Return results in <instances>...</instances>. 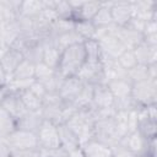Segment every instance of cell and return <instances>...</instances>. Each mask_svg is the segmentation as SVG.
<instances>
[{
  "mask_svg": "<svg viewBox=\"0 0 157 157\" xmlns=\"http://www.w3.org/2000/svg\"><path fill=\"white\" fill-rule=\"evenodd\" d=\"M23 59L25 58H23L22 53H20L18 50H16L13 48H7L0 59V66L2 67L5 74L11 78L12 74L15 72V70L17 69V66L21 64V61Z\"/></svg>",
  "mask_w": 157,
  "mask_h": 157,
  "instance_id": "9a60e30c",
  "label": "cell"
},
{
  "mask_svg": "<svg viewBox=\"0 0 157 157\" xmlns=\"http://www.w3.org/2000/svg\"><path fill=\"white\" fill-rule=\"evenodd\" d=\"M101 7L102 2L99 1H83L78 11L74 15V21H92Z\"/></svg>",
  "mask_w": 157,
  "mask_h": 157,
  "instance_id": "ffe728a7",
  "label": "cell"
},
{
  "mask_svg": "<svg viewBox=\"0 0 157 157\" xmlns=\"http://www.w3.org/2000/svg\"><path fill=\"white\" fill-rule=\"evenodd\" d=\"M93 139L108 145L109 147H114L120 142L121 139L117 131L114 117L107 119H99L94 121Z\"/></svg>",
  "mask_w": 157,
  "mask_h": 157,
  "instance_id": "5b68a950",
  "label": "cell"
},
{
  "mask_svg": "<svg viewBox=\"0 0 157 157\" xmlns=\"http://www.w3.org/2000/svg\"><path fill=\"white\" fill-rule=\"evenodd\" d=\"M43 54H44V48L39 42H37V43L29 45V48L23 54V58L36 65V64H39L43 61Z\"/></svg>",
  "mask_w": 157,
  "mask_h": 157,
  "instance_id": "4dcf8cb0",
  "label": "cell"
},
{
  "mask_svg": "<svg viewBox=\"0 0 157 157\" xmlns=\"http://www.w3.org/2000/svg\"><path fill=\"white\" fill-rule=\"evenodd\" d=\"M126 77L132 83L148 78L150 77L148 76V65H141V64L135 65L132 69H130L129 71H126Z\"/></svg>",
  "mask_w": 157,
  "mask_h": 157,
  "instance_id": "1f68e13d",
  "label": "cell"
},
{
  "mask_svg": "<svg viewBox=\"0 0 157 157\" xmlns=\"http://www.w3.org/2000/svg\"><path fill=\"white\" fill-rule=\"evenodd\" d=\"M93 86L90 83H85L80 94L75 99L74 104L76 105L77 109H88L92 103V96H93Z\"/></svg>",
  "mask_w": 157,
  "mask_h": 157,
  "instance_id": "cb8c5ba5",
  "label": "cell"
},
{
  "mask_svg": "<svg viewBox=\"0 0 157 157\" xmlns=\"http://www.w3.org/2000/svg\"><path fill=\"white\" fill-rule=\"evenodd\" d=\"M83 85L85 83L77 76L66 77L63 81V83L58 91V94L64 103H74L75 99L77 98V96L80 94Z\"/></svg>",
  "mask_w": 157,
  "mask_h": 157,
  "instance_id": "9c48e42d",
  "label": "cell"
},
{
  "mask_svg": "<svg viewBox=\"0 0 157 157\" xmlns=\"http://www.w3.org/2000/svg\"><path fill=\"white\" fill-rule=\"evenodd\" d=\"M36 134H37L39 148L49 150V148L60 147V140H59V132H58L56 124L49 120H43V123L40 124Z\"/></svg>",
  "mask_w": 157,
  "mask_h": 157,
  "instance_id": "52a82bcc",
  "label": "cell"
},
{
  "mask_svg": "<svg viewBox=\"0 0 157 157\" xmlns=\"http://www.w3.org/2000/svg\"><path fill=\"white\" fill-rule=\"evenodd\" d=\"M12 151L4 139H0V157H11Z\"/></svg>",
  "mask_w": 157,
  "mask_h": 157,
  "instance_id": "60d3db41",
  "label": "cell"
},
{
  "mask_svg": "<svg viewBox=\"0 0 157 157\" xmlns=\"http://www.w3.org/2000/svg\"><path fill=\"white\" fill-rule=\"evenodd\" d=\"M112 150H113V157H136L132 152H130L128 148H125L119 144L112 147Z\"/></svg>",
  "mask_w": 157,
  "mask_h": 157,
  "instance_id": "f35d334b",
  "label": "cell"
},
{
  "mask_svg": "<svg viewBox=\"0 0 157 157\" xmlns=\"http://www.w3.org/2000/svg\"><path fill=\"white\" fill-rule=\"evenodd\" d=\"M28 90H29L33 94H36L37 97H39L42 101H43V98L47 96V90H45V87L43 86L42 82H39V81H37V80H34V81L32 82V85L29 86Z\"/></svg>",
  "mask_w": 157,
  "mask_h": 157,
  "instance_id": "8d00e7d4",
  "label": "cell"
},
{
  "mask_svg": "<svg viewBox=\"0 0 157 157\" xmlns=\"http://www.w3.org/2000/svg\"><path fill=\"white\" fill-rule=\"evenodd\" d=\"M20 37V31L15 21L0 22V40L5 48H10Z\"/></svg>",
  "mask_w": 157,
  "mask_h": 157,
  "instance_id": "ac0fdd59",
  "label": "cell"
},
{
  "mask_svg": "<svg viewBox=\"0 0 157 157\" xmlns=\"http://www.w3.org/2000/svg\"><path fill=\"white\" fill-rule=\"evenodd\" d=\"M76 76L83 83H90V85L105 83L104 70H103V65L101 60H97V61L86 60Z\"/></svg>",
  "mask_w": 157,
  "mask_h": 157,
  "instance_id": "ba28073f",
  "label": "cell"
},
{
  "mask_svg": "<svg viewBox=\"0 0 157 157\" xmlns=\"http://www.w3.org/2000/svg\"><path fill=\"white\" fill-rule=\"evenodd\" d=\"M80 141V145L93 139L94 118L92 112L88 109H78L66 123H65Z\"/></svg>",
  "mask_w": 157,
  "mask_h": 157,
  "instance_id": "7a4b0ae2",
  "label": "cell"
},
{
  "mask_svg": "<svg viewBox=\"0 0 157 157\" xmlns=\"http://www.w3.org/2000/svg\"><path fill=\"white\" fill-rule=\"evenodd\" d=\"M0 49H7V48H5V47L2 45V43H1V40H0Z\"/></svg>",
  "mask_w": 157,
  "mask_h": 157,
  "instance_id": "ee69618b",
  "label": "cell"
},
{
  "mask_svg": "<svg viewBox=\"0 0 157 157\" xmlns=\"http://www.w3.org/2000/svg\"><path fill=\"white\" fill-rule=\"evenodd\" d=\"M131 98L137 108L156 104L157 101V82L155 78H146L132 83Z\"/></svg>",
  "mask_w": 157,
  "mask_h": 157,
  "instance_id": "3957f363",
  "label": "cell"
},
{
  "mask_svg": "<svg viewBox=\"0 0 157 157\" xmlns=\"http://www.w3.org/2000/svg\"><path fill=\"white\" fill-rule=\"evenodd\" d=\"M117 63L119 64V66L121 69H124L125 71H129L130 69H132L135 65H137V61H136V58H135V54L132 52V49H126L125 52H123L118 59H117Z\"/></svg>",
  "mask_w": 157,
  "mask_h": 157,
  "instance_id": "836d02e7",
  "label": "cell"
},
{
  "mask_svg": "<svg viewBox=\"0 0 157 157\" xmlns=\"http://www.w3.org/2000/svg\"><path fill=\"white\" fill-rule=\"evenodd\" d=\"M155 142L156 140L145 139L137 130L125 135L119 145L128 148L136 157L137 156H155Z\"/></svg>",
  "mask_w": 157,
  "mask_h": 157,
  "instance_id": "277c9868",
  "label": "cell"
},
{
  "mask_svg": "<svg viewBox=\"0 0 157 157\" xmlns=\"http://www.w3.org/2000/svg\"><path fill=\"white\" fill-rule=\"evenodd\" d=\"M44 9V1L29 0V1H21L20 5V15L34 18L37 17Z\"/></svg>",
  "mask_w": 157,
  "mask_h": 157,
  "instance_id": "603a6c76",
  "label": "cell"
},
{
  "mask_svg": "<svg viewBox=\"0 0 157 157\" xmlns=\"http://www.w3.org/2000/svg\"><path fill=\"white\" fill-rule=\"evenodd\" d=\"M110 13H112L113 23L117 25L118 27H124L134 16L132 2H129V1L113 2L110 7Z\"/></svg>",
  "mask_w": 157,
  "mask_h": 157,
  "instance_id": "30bf717a",
  "label": "cell"
},
{
  "mask_svg": "<svg viewBox=\"0 0 157 157\" xmlns=\"http://www.w3.org/2000/svg\"><path fill=\"white\" fill-rule=\"evenodd\" d=\"M114 104V97L108 88L107 83H98L93 86V96H92V103L91 109H103V108H110Z\"/></svg>",
  "mask_w": 157,
  "mask_h": 157,
  "instance_id": "8fae6325",
  "label": "cell"
},
{
  "mask_svg": "<svg viewBox=\"0 0 157 157\" xmlns=\"http://www.w3.org/2000/svg\"><path fill=\"white\" fill-rule=\"evenodd\" d=\"M55 72H56L55 69H52L43 61L34 65V80H37V81H43V80L53 76Z\"/></svg>",
  "mask_w": 157,
  "mask_h": 157,
  "instance_id": "e575fe53",
  "label": "cell"
},
{
  "mask_svg": "<svg viewBox=\"0 0 157 157\" xmlns=\"http://www.w3.org/2000/svg\"><path fill=\"white\" fill-rule=\"evenodd\" d=\"M1 107L9 114H11L16 119V121L28 112L26 109V107H25V104H23V102H22V99H21V97H20L18 93L7 92L6 96H5V98H4V101H2Z\"/></svg>",
  "mask_w": 157,
  "mask_h": 157,
  "instance_id": "7c38bea8",
  "label": "cell"
},
{
  "mask_svg": "<svg viewBox=\"0 0 157 157\" xmlns=\"http://www.w3.org/2000/svg\"><path fill=\"white\" fill-rule=\"evenodd\" d=\"M86 61V53L82 43H76L61 50L56 71L64 77L76 76Z\"/></svg>",
  "mask_w": 157,
  "mask_h": 157,
  "instance_id": "6da1fadb",
  "label": "cell"
},
{
  "mask_svg": "<svg viewBox=\"0 0 157 157\" xmlns=\"http://www.w3.org/2000/svg\"><path fill=\"white\" fill-rule=\"evenodd\" d=\"M6 93H7V90H6V87H2V88H0V108H1V104H2V101H4L5 96H6Z\"/></svg>",
  "mask_w": 157,
  "mask_h": 157,
  "instance_id": "7bdbcfd3",
  "label": "cell"
},
{
  "mask_svg": "<svg viewBox=\"0 0 157 157\" xmlns=\"http://www.w3.org/2000/svg\"><path fill=\"white\" fill-rule=\"evenodd\" d=\"M5 142L9 145L11 151H22V150H32L39 148L37 134L22 129H16L11 132L6 139Z\"/></svg>",
  "mask_w": 157,
  "mask_h": 157,
  "instance_id": "8992f818",
  "label": "cell"
},
{
  "mask_svg": "<svg viewBox=\"0 0 157 157\" xmlns=\"http://www.w3.org/2000/svg\"><path fill=\"white\" fill-rule=\"evenodd\" d=\"M83 48H85V53H86V60H91V61L101 60L102 50H101L99 43L96 39L85 40L83 42Z\"/></svg>",
  "mask_w": 157,
  "mask_h": 157,
  "instance_id": "f1b7e54d",
  "label": "cell"
},
{
  "mask_svg": "<svg viewBox=\"0 0 157 157\" xmlns=\"http://www.w3.org/2000/svg\"><path fill=\"white\" fill-rule=\"evenodd\" d=\"M137 131L145 139H147V140H156V131H157L156 120L148 119V118H141V119H139Z\"/></svg>",
  "mask_w": 157,
  "mask_h": 157,
  "instance_id": "484cf974",
  "label": "cell"
},
{
  "mask_svg": "<svg viewBox=\"0 0 157 157\" xmlns=\"http://www.w3.org/2000/svg\"><path fill=\"white\" fill-rule=\"evenodd\" d=\"M60 50L56 47H48L44 48V54H43V63L47 64L48 66H50L52 69L58 67L59 64V59H60Z\"/></svg>",
  "mask_w": 157,
  "mask_h": 157,
  "instance_id": "d6a6232c",
  "label": "cell"
},
{
  "mask_svg": "<svg viewBox=\"0 0 157 157\" xmlns=\"http://www.w3.org/2000/svg\"><path fill=\"white\" fill-rule=\"evenodd\" d=\"M82 42H83V39L77 34V32L75 29H72V31H69L56 38V47L61 52L70 45H74L76 43H82Z\"/></svg>",
  "mask_w": 157,
  "mask_h": 157,
  "instance_id": "83f0119b",
  "label": "cell"
},
{
  "mask_svg": "<svg viewBox=\"0 0 157 157\" xmlns=\"http://www.w3.org/2000/svg\"><path fill=\"white\" fill-rule=\"evenodd\" d=\"M16 129H17L16 119L1 107L0 108V139H6Z\"/></svg>",
  "mask_w": 157,
  "mask_h": 157,
  "instance_id": "44dd1931",
  "label": "cell"
},
{
  "mask_svg": "<svg viewBox=\"0 0 157 157\" xmlns=\"http://www.w3.org/2000/svg\"><path fill=\"white\" fill-rule=\"evenodd\" d=\"M81 151L83 157H113L112 147L96 139H91L81 145Z\"/></svg>",
  "mask_w": 157,
  "mask_h": 157,
  "instance_id": "4fadbf2b",
  "label": "cell"
},
{
  "mask_svg": "<svg viewBox=\"0 0 157 157\" xmlns=\"http://www.w3.org/2000/svg\"><path fill=\"white\" fill-rule=\"evenodd\" d=\"M58 132H59L60 147H63L67 153H71L81 147L78 139L65 123L58 125Z\"/></svg>",
  "mask_w": 157,
  "mask_h": 157,
  "instance_id": "5bb4252c",
  "label": "cell"
},
{
  "mask_svg": "<svg viewBox=\"0 0 157 157\" xmlns=\"http://www.w3.org/2000/svg\"><path fill=\"white\" fill-rule=\"evenodd\" d=\"M75 31L77 32V34L85 42L87 39L93 38L96 27L92 23V21H81V20H78V21H75Z\"/></svg>",
  "mask_w": 157,
  "mask_h": 157,
  "instance_id": "f546056e",
  "label": "cell"
},
{
  "mask_svg": "<svg viewBox=\"0 0 157 157\" xmlns=\"http://www.w3.org/2000/svg\"><path fill=\"white\" fill-rule=\"evenodd\" d=\"M157 33V22L156 20H150L145 23V28H144V36L147 34H156Z\"/></svg>",
  "mask_w": 157,
  "mask_h": 157,
  "instance_id": "ab89813d",
  "label": "cell"
},
{
  "mask_svg": "<svg viewBox=\"0 0 157 157\" xmlns=\"http://www.w3.org/2000/svg\"><path fill=\"white\" fill-rule=\"evenodd\" d=\"M26 109L29 110V112H39L42 109V105H43V101L37 97L36 94H33L29 90H26V91H22L21 93H18Z\"/></svg>",
  "mask_w": 157,
  "mask_h": 157,
  "instance_id": "4316f807",
  "label": "cell"
},
{
  "mask_svg": "<svg viewBox=\"0 0 157 157\" xmlns=\"http://www.w3.org/2000/svg\"><path fill=\"white\" fill-rule=\"evenodd\" d=\"M43 120L44 119L42 117L40 110L39 112H29L28 110L23 117H21L17 120V129L37 132V130L39 129V126L43 123Z\"/></svg>",
  "mask_w": 157,
  "mask_h": 157,
  "instance_id": "d6986e66",
  "label": "cell"
},
{
  "mask_svg": "<svg viewBox=\"0 0 157 157\" xmlns=\"http://www.w3.org/2000/svg\"><path fill=\"white\" fill-rule=\"evenodd\" d=\"M137 64L141 65H151V64H156V58H157V47H150L147 45L144 40L137 44L134 49H132Z\"/></svg>",
  "mask_w": 157,
  "mask_h": 157,
  "instance_id": "e0dca14e",
  "label": "cell"
},
{
  "mask_svg": "<svg viewBox=\"0 0 157 157\" xmlns=\"http://www.w3.org/2000/svg\"><path fill=\"white\" fill-rule=\"evenodd\" d=\"M9 81H10V77L5 74V71H4L2 67L0 66V88L6 87V85H7Z\"/></svg>",
  "mask_w": 157,
  "mask_h": 157,
  "instance_id": "b9f144b4",
  "label": "cell"
},
{
  "mask_svg": "<svg viewBox=\"0 0 157 157\" xmlns=\"http://www.w3.org/2000/svg\"><path fill=\"white\" fill-rule=\"evenodd\" d=\"M112 5L113 2H102V7L92 18V23L94 25V27H104L113 23L112 13H110Z\"/></svg>",
  "mask_w": 157,
  "mask_h": 157,
  "instance_id": "7402d4cb",
  "label": "cell"
},
{
  "mask_svg": "<svg viewBox=\"0 0 157 157\" xmlns=\"http://www.w3.org/2000/svg\"><path fill=\"white\" fill-rule=\"evenodd\" d=\"M11 157H40V155H39V148H32V150L12 151Z\"/></svg>",
  "mask_w": 157,
  "mask_h": 157,
  "instance_id": "74e56055",
  "label": "cell"
},
{
  "mask_svg": "<svg viewBox=\"0 0 157 157\" xmlns=\"http://www.w3.org/2000/svg\"><path fill=\"white\" fill-rule=\"evenodd\" d=\"M108 88L110 90L114 99H121L131 97V87L132 82L128 77H118L109 80L107 82Z\"/></svg>",
  "mask_w": 157,
  "mask_h": 157,
  "instance_id": "2e32d148",
  "label": "cell"
},
{
  "mask_svg": "<svg viewBox=\"0 0 157 157\" xmlns=\"http://www.w3.org/2000/svg\"><path fill=\"white\" fill-rule=\"evenodd\" d=\"M11 78L15 80H33L34 78V64L23 59L21 64L17 66L15 72L12 74Z\"/></svg>",
  "mask_w": 157,
  "mask_h": 157,
  "instance_id": "d4e9b609",
  "label": "cell"
},
{
  "mask_svg": "<svg viewBox=\"0 0 157 157\" xmlns=\"http://www.w3.org/2000/svg\"><path fill=\"white\" fill-rule=\"evenodd\" d=\"M39 155L40 157H69V153L63 148V147H58V148H39Z\"/></svg>",
  "mask_w": 157,
  "mask_h": 157,
  "instance_id": "d590c367",
  "label": "cell"
}]
</instances>
